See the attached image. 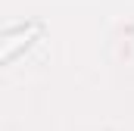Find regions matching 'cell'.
I'll return each mask as SVG.
<instances>
[{"mask_svg":"<svg viewBox=\"0 0 134 131\" xmlns=\"http://www.w3.org/2000/svg\"><path fill=\"white\" fill-rule=\"evenodd\" d=\"M37 34V25H28V28H19V31L6 34V37H0V66L6 63V59H13L19 50H25L28 44H31V37Z\"/></svg>","mask_w":134,"mask_h":131,"instance_id":"1","label":"cell"}]
</instances>
